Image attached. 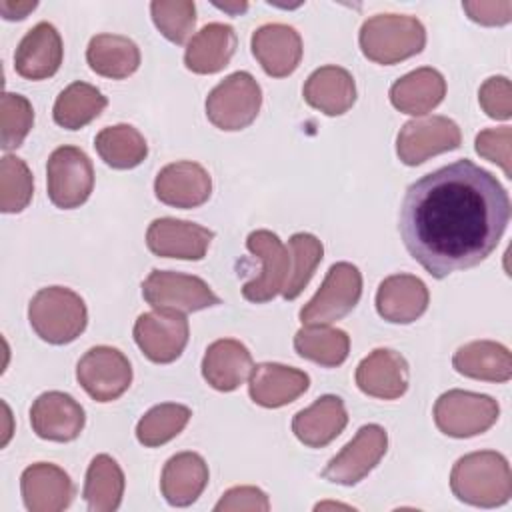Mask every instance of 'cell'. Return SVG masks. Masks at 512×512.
I'll list each match as a JSON object with an SVG mask.
<instances>
[{"label": "cell", "instance_id": "cell-1", "mask_svg": "<svg viewBox=\"0 0 512 512\" xmlns=\"http://www.w3.org/2000/svg\"><path fill=\"white\" fill-rule=\"evenodd\" d=\"M510 212L498 178L464 158L408 186L398 230L408 254L442 280L484 262L500 244Z\"/></svg>", "mask_w": 512, "mask_h": 512}, {"label": "cell", "instance_id": "cell-39", "mask_svg": "<svg viewBox=\"0 0 512 512\" xmlns=\"http://www.w3.org/2000/svg\"><path fill=\"white\" fill-rule=\"evenodd\" d=\"M34 108L22 94L4 92L0 96V148L16 150L32 130Z\"/></svg>", "mask_w": 512, "mask_h": 512}, {"label": "cell", "instance_id": "cell-25", "mask_svg": "<svg viewBox=\"0 0 512 512\" xmlns=\"http://www.w3.org/2000/svg\"><path fill=\"white\" fill-rule=\"evenodd\" d=\"M254 368L250 350L234 338L214 340L202 358V376L218 392H232L250 378Z\"/></svg>", "mask_w": 512, "mask_h": 512}, {"label": "cell", "instance_id": "cell-45", "mask_svg": "<svg viewBox=\"0 0 512 512\" xmlns=\"http://www.w3.org/2000/svg\"><path fill=\"white\" fill-rule=\"evenodd\" d=\"M36 8V2H10V0H2L0 2V12L6 20H22L28 16V12H32Z\"/></svg>", "mask_w": 512, "mask_h": 512}, {"label": "cell", "instance_id": "cell-37", "mask_svg": "<svg viewBox=\"0 0 512 512\" xmlns=\"http://www.w3.org/2000/svg\"><path fill=\"white\" fill-rule=\"evenodd\" d=\"M288 252H290V274L280 294L284 300H294L308 286L318 264L322 262L324 246L314 234L296 232L288 240Z\"/></svg>", "mask_w": 512, "mask_h": 512}, {"label": "cell", "instance_id": "cell-36", "mask_svg": "<svg viewBox=\"0 0 512 512\" xmlns=\"http://www.w3.org/2000/svg\"><path fill=\"white\" fill-rule=\"evenodd\" d=\"M192 418V410L184 404L164 402L152 406L136 424V438L146 448H156L176 438Z\"/></svg>", "mask_w": 512, "mask_h": 512}, {"label": "cell", "instance_id": "cell-35", "mask_svg": "<svg viewBox=\"0 0 512 512\" xmlns=\"http://www.w3.org/2000/svg\"><path fill=\"white\" fill-rule=\"evenodd\" d=\"M294 350L298 356L324 368L340 366L350 352V336L328 324L302 326L294 334Z\"/></svg>", "mask_w": 512, "mask_h": 512}, {"label": "cell", "instance_id": "cell-2", "mask_svg": "<svg viewBox=\"0 0 512 512\" xmlns=\"http://www.w3.org/2000/svg\"><path fill=\"white\" fill-rule=\"evenodd\" d=\"M452 494L470 506L496 508L512 496V472L504 454L478 450L456 460L450 472Z\"/></svg>", "mask_w": 512, "mask_h": 512}, {"label": "cell", "instance_id": "cell-5", "mask_svg": "<svg viewBox=\"0 0 512 512\" xmlns=\"http://www.w3.org/2000/svg\"><path fill=\"white\" fill-rule=\"evenodd\" d=\"M262 106V88L250 72L238 70L218 82L206 96L208 120L226 132L250 126Z\"/></svg>", "mask_w": 512, "mask_h": 512}, {"label": "cell", "instance_id": "cell-12", "mask_svg": "<svg viewBox=\"0 0 512 512\" xmlns=\"http://www.w3.org/2000/svg\"><path fill=\"white\" fill-rule=\"evenodd\" d=\"M388 434L380 424H364L356 436L328 460L322 478L340 486H354L364 480L384 458Z\"/></svg>", "mask_w": 512, "mask_h": 512}, {"label": "cell", "instance_id": "cell-38", "mask_svg": "<svg viewBox=\"0 0 512 512\" xmlns=\"http://www.w3.org/2000/svg\"><path fill=\"white\" fill-rule=\"evenodd\" d=\"M34 192V178L28 164L12 154L0 160V210L4 214L22 212Z\"/></svg>", "mask_w": 512, "mask_h": 512}, {"label": "cell", "instance_id": "cell-46", "mask_svg": "<svg viewBox=\"0 0 512 512\" xmlns=\"http://www.w3.org/2000/svg\"><path fill=\"white\" fill-rule=\"evenodd\" d=\"M214 6L220 8V10H224V12H230V14H240V12H244V10L248 8L246 2H236V4H220V2H214Z\"/></svg>", "mask_w": 512, "mask_h": 512}, {"label": "cell", "instance_id": "cell-6", "mask_svg": "<svg viewBox=\"0 0 512 512\" xmlns=\"http://www.w3.org/2000/svg\"><path fill=\"white\" fill-rule=\"evenodd\" d=\"M500 416L498 402L488 394L448 390L434 404L436 428L450 438H472L490 430Z\"/></svg>", "mask_w": 512, "mask_h": 512}, {"label": "cell", "instance_id": "cell-17", "mask_svg": "<svg viewBox=\"0 0 512 512\" xmlns=\"http://www.w3.org/2000/svg\"><path fill=\"white\" fill-rule=\"evenodd\" d=\"M156 198L172 208H198L212 194V178L204 166L192 160L166 164L154 180Z\"/></svg>", "mask_w": 512, "mask_h": 512}, {"label": "cell", "instance_id": "cell-7", "mask_svg": "<svg viewBox=\"0 0 512 512\" xmlns=\"http://www.w3.org/2000/svg\"><path fill=\"white\" fill-rule=\"evenodd\" d=\"M362 296V274L350 262H336L328 268L318 292L302 306L304 326L332 324L348 316Z\"/></svg>", "mask_w": 512, "mask_h": 512}, {"label": "cell", "instance_id": "cell-27", "mask_svg": "<svg viewBox=\"0 0 512 512\" xmlns=\"http://www.w3.org/2000/svg\"><path fill=\"white\" fill-rule=\"evenodd\" d=\"M302 96L308 106L326 116H342L356 102V84L352 74L340 66H320L304 82Z\"/></svg>", "mask_w": 512, "mask_h": 512}, {"label": "cell", "instance_id": "cell-41", "mask_svg": "<svg viewBox=\"0 0 512 512\" xmlns=\"http://www.w3.org/2000/svg\"><path fill=\"white\" fill-rule=\"evenodd\" d=\"M474 150L478 156L498 164L502 172L512 178V130L510 126L486 128L476 134Z\"/></svg>", "mask_w": 512, "mask_h": 512}, {"label": "cell", "instance_id": "cell-3", "mask_svg": "<svg viewBox=\"0 0 512 512\" xmlns=\"http://www.w3.org/2000/svg\"><path fill=\"white\" fill-rule=\"evenodd\" d=\"M358 42L368 60L390 66L424 50L426 28L416 16L376 14L364 20Z\"/></svg>", "mask_w": 512, "mask_h": 512}, {"label": "cell", "instance_id": "cell-14", "mask_svg": "<svg viewBox=\"0 0 512 512\" xmlns=\"http://www.w3.org/2000/svg\"><path fill=\"white\" fill-rule=\"evenodd\" d=\"M246 248L262 262V270L242 286V296L254 304L270 302L284 290L290 274L288 246L270 230H254L246 238Z\"/></svg>", "mask_w": 512, "mask_h": 512}, {"label": "cell", "instance_id": "cell-44", "mask_svg": "<svg viewBox=\"0 0 512 512\" xmlns=\"http://www.w3.org/2000/svg\"><path fill=\"white\" fill-rule=\"evenodd\" d=\"M462 8L472 22H478L482 26H504L512 20V2L510 0L462 2Z\"/></svg>", "mask_w": 512, "mask_h": 512}, {"label": "cell", "instance_id": "cell-11", "mask_svg": "<svg viewBox=\"0 0 512 512\" xmlns=\"http://www.w3.org/2000/svg\"><path fill=\"white\" fill-rule=\"evenodd\" d=\"M190 338V326L184 312L150 310L134 322V342L142 354L156 364H170L184 352Z\"/></svg>", "mask_w": 512, "mask_h": 512}, {"label": "cell", "instance_id": "cell-19", "mask_svg": "<svg viewBox=\"0 0 512 512\" xmlns=\"http://www.w3.org/2000/svg\"><path fill=\"white\" fill-rule=\"evenodd\" d=\"M356 386L372 398L396 400L408 390L406 358L392 348H376L356 366Z\"/></svg>", "mask_w": 512, "mask_h": 512}, {"label": "cell", "instance_id": "cell-30", "mask_svg": "<svg viewBox=\"0 0 512 512\" xmlns=\"http://www.w3.org/2000/svg\"><path fill=\"white\" fill-rule=\"evenodd\" d=\"M458 374L484 382H508L512 378V354L494 340H474L460 346L452 356Z\"/></svg>", "mask_w": 512, "mask_h": 512}, {"label": "cell", "instance_id": "cell-15", "mask_svg": "<svg viewBox=\"0 0 512 512\" xmlns=\"http://www.w3.org/2000/svg\"><path fill=\"white\" fill-rule=\"evenodd\" d=\"M214 232L196 222L178 218H156L146 230V246L160 258L202 260L208 252Z\"/></svg>", "mask_w": 512, "mask_h": 512}, {"label": "cell", "instance_id": "cell-22", "mask_svg": "<svg viewBox=\"0 0 512 512\" xmlns=\"http://www.w3.org/2000/svg\"><path fill=\"white\" fill-rule=\"evenodd\" d=\"M308 386L310 376L304 370L278 362L256 364L248 380L252 402L262 408H282L300 398Z\"/></svg>", "mask_w": 512, "mask_h": 512}, {"label": "cell", "instance_id": "cell-13", "mask_svg": "<svg viewBox=\"0 0 512 512\" xmlns=\"http://www.w3.org/2000/svg\"><path fill=\"white\" fill-rule=\"evenodd\" d=\"M462 142L458 124L446 116L408 120L396 136V154L402 164L418 166L428 158L456 150Z\"/></svg>", "mask_w": 512, "mask_h": 512}, {"label": "cell", "instance_id": "cell-26", "mask_svg": "<svg viewBox=\"0 0 512 512\" xmlns=\"http://www.w3.org/2000/svg\"><path fill=\"white\" fill-rule=\"evenodd\" d=\"M208 464L198 452H178L162 468L160 492L170 506L194 504L208 484Z\"/></svg>", "mask_w": 512, "mask_h": 512}, {"label": "cell", "instance_id": "cell-20", "mask_svg": "<svg viewBox=\"0 0 512 512\" xmlns=\"http://www.w3.org/2000/svg\"><path fill=\"white\" fill-rule=\"evenodd\" d=\"M20 492L26 510L30 512H60L74 498L70 476L56 464H30L20 476Z\"/></svg>", "mask_w": 512, "mask_h": 512}, {"label": "cell", "instance_id": "cell-24", "mask_svg": "<svg viewBox=\"0 0 512 512\" xmlns=\"http://www.w3.org/2000/svg\"><path fill=\"white\" fill-rule=\"evenodd\" d=\"M346 424L348 412L344 400L336 394H324L294 414L292 432L304 446L324 448L342 434Z\"/></svg>", "mask_w": 512, "mask_h": 512}, {"label": "cell", "instance_id": "cell-9", "mask_svg": "<svg viewBox=\"0 0 512 512\" xmlns=\"http://www.w3.org/2000/svg\"><path fill=\"white\" fill-rule=\"evenodd\" d=\"M142 296L152 308L184 314L220 304V298L202 278L174 270H152L142 282Z\"/></svg>", "mask_w": 512, "mask_h": 512}, {"label": "cell", "instance_id": "cell-32", "mask_svg": "<svg viewBox=\"0 0 512 512\" xmlns=\"http://www.w3.org/2000/svg\"><path fill=\"white\" fill-rule=\"evenodd\" d=\"M124 472L120 464L108 456L98 454L86 470L82 496L90 512H114L124 496Z\"/></svg>", "mask_w": 512, "mask_h": 512}, {"label": "cell", "instance_id": "cell-33", "mask_svg": "<svg viewBox=\"0 0 512 512\" xmlns=\"http://www.w3.org/2000/svg\"><path fill=\"white\" fill-rule=\"evenodd\" d=\"M108 106V98L88 82L68 84L56 98L52 116L60 128L80 130L102 114Z\"/></svg>", "mask_w": 512, "mask_h": 512}, {"label": "cell", "instance_id": "cell-31", "mask_svg": "<svg viewBox=\"0 0 512 512\" xmlns=\"http://www.w3.org/2000/svg\"><path fill=\"white\" fill-rule=\"evenodd\" d=\"M86 62L98 76L122 80L138 70L140 48L132 38L122 34H96L88 42Z\"/></svg>", "mask_w": 512, "mask_h": 512}, {"label": "cell", "instance_id": "cell-28", "mask_svg": "<svg viewBox=\"0 0 512 512\" xmlns=\"http://www.w3.org/2000/svg\"><path fill=\"white\" fill-rule=\"evenodd\" d=\"M236 32L230 24L202 26L186 46L184 64L194 74H216L228 66L236 52Z\"/></svg>", "mask_w": 512, "mask_h": 512}, {"label": "cell", "instance_id": "cell-34", "mask_svg": "<svg viewBox=\"0 0 512 512\" xmlns=\"http://www.w3.org/2000/svg\"><path fill=\"white\" fill-rule=\"evenodd\" d=\"M98 156L114 170H130L148 156L146 138L130 124H114L102 128L94 138Z\"/></svg>", "mask_w": 512, "mask_h": 512}, {"label": "cell", "instance_id": "cell-16", "mask_svg": "<svg viewBox=\"0 0 512 512\" xmlns=\"http://www.w3.org/2000/svg\"><path fill=\"white\" fill-rule=\"evenodd\" d=\"M84 422V408L66 392H44L32 402L30 408L32 430L42 440L72 442L80 436Z\"/></svg>", "mask_w": 512, "mask_h": 512}, {"label": "cell", "instance_id": "cell-23", "mask_svg": "<svg viewBox=\"0 0 512 512\" xmlns=\"http://www.w3.org/2000/svg\"><path fill=\"white\" fill-rule=\"evenodd\" d=\"M430 302L426 284L412 274H392L384 278L376 292L378 314L392 324H410L418 320Z\"/></svg>", "mask_w": 512, "mask_h": 512}, {"label": "cell", "instance_id": "cell-8", "mask_svg": "<svg viewBox=\"0 0 512 512\" xmlns=\"http://www.w3.org/2000/svg\"><path fill=\"white\" fill-rule=\"evenodd\" d=\"M48 198L60 210L82 206L94 188V166L78 146H60L46 164Z\"/></svg>", "mask_w": 512, "mask_h": 512}, {"label": "cell", "instance_id": "cell-18", "mask_svg": "<svg viewBox=\"0 0 512 512\" xmlns=\"http://www.w3.org/2000/svg\"><path fill=\"white\" fill-rule=\"evenodd\" d=\"M250 48L262 70L272 78L290 76L302 60V38L294 26L262 24L250 38Z\"/></svg>", "mask_w": 512, "mask_h": 512}, {"label": "cell", "instance_id": "cell-29", "mask_svg": "<svg viewBox=\"0 0 512 512\" xmlns=\"http://www.w3.org/2000/svg\"><path fill=\"white\" fill-rule=\"evenodd\" d=\"M446 96L444 76L430 66L416 68L400 76L390 86V102L396 110L410 116H424Z\"/></svg>", "mask_w": 512, "mask_h": 512}, {"label": "cell", "instance_id": "cell-10", "mask_svg": "<svg viewBox=\"0 0 512 512\" xmlns=\"http://www.w3.org/2000/svg\"><path fill=\"white\" fill-rule=\"evenodd\" d=\"M76 380L92 400L112 402L130 388L132 366L118 348L94 346L78 360Z\"/></svg>", "mask_w": 512, "mask_h": 512}, {"label": "cell", "instance_id": "cell-42", "mask_svg": "<svg viewBox=\"0 0 512 512\" xmlns=\"http://www.w3.org/2000/svg\"><path fill=\"white\" fill-rule=\"evenodd\" d=\"M478 102L486 116L508 120L512 116V84L506 76H490L478 90Z\"/></svg>", "mask_w": 512, "mask_h": 512}, {"label": "cell", "instance_id": "cell-21", "mask_svg": "<svg viewBox=\"0 0 512 512\" xmlns=\"http://www.w3.org/2000/svg\"><path fill=\"white\" fill-rule=\"evenodd\" d=\"M62 56L60 32L50 22H38L20 40L14 52V68L26 80H46L58 72Z\"/></svg>", "mask_w": 512, "mask_h": 512}, {"label": "cell", "instance_id": "cell-43", "mask_svg": "<svg viewBox=\"0 0 512 512\" xmlns=\"http://www.w3.org/2000/svg\"><path fill=\"white\" fill-rule=\"evenodd\" d=\"M268 512L270 500L264 490L256 486H234L222 494V498L216 502L214 512Z\"/></svg>", "mask_w": 512, "mask_h": 512}, {"label": "cell", "instance_id": "cell-4", "mask_svg": "<svg viewBox=\"0 0 512 512\" xmlns=\"http://www.w3.org/2000/svg\"><path fill=\"white\" fill-rule=\"evenodd\" d=\"M32 330L48 344L74 342L88 324V310L80 294L64 286L40 288L28 304Z\"/></svg>", "mask_w": 512, "mask_h": 512}, {"label": "cell", "instance_id": "cell-40", "mask_svg": "<svg viewBox=\"0 0 512 512\" xmlns=\"http://www.w3.org/2000/svg\"><path fill=\"white\" fill-rule=\"evenodd\" d=\"M154 26L172 44H184L196 26V4L192 0L150 2Z\"/></svg>", "mask_w": 512, "mask_h": 512}]
</instances>
